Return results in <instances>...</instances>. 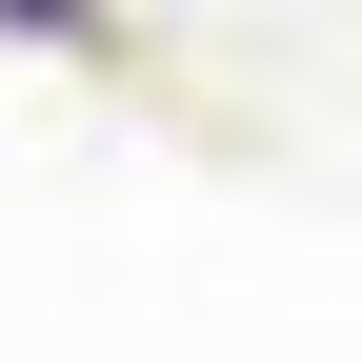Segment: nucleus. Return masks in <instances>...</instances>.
<instances>
[{
	"instance_id": "obj_1",
	"label": "nucleus",
	"mask_w": 362,
	"mask_h": 362,
	"mask_svg": "<svg viewBox=\"0 0 362 362\" xmlns=\"http://www.w3.org/2000/svg\"><path fill=\"white\" fill-rule=\"evenodd\" d=\"M0 21H21V40H81V0H0Z\"/></svg>"
}]
</instances>
